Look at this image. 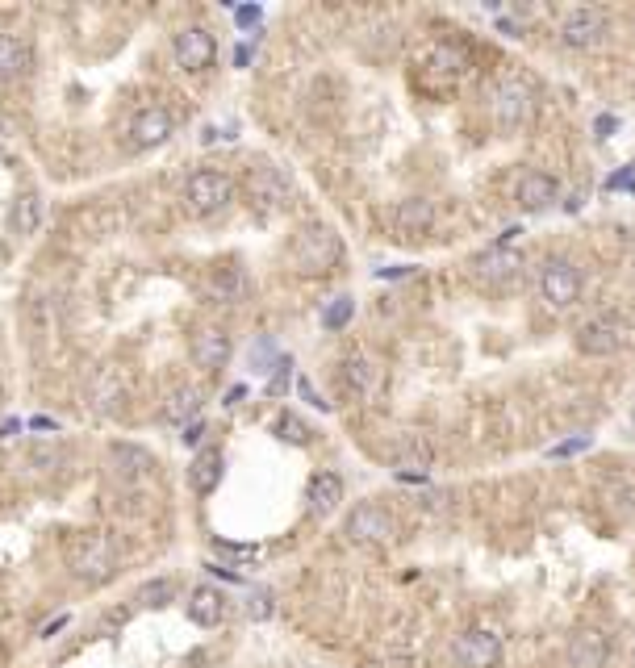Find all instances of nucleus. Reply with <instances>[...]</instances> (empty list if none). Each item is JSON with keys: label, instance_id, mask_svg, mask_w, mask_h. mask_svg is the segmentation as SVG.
Instances as JSON below:
<instances>
[{"label": "nucleus", "instance_id": "1", "mask_svg": "<svg viewBox=\"0 0 635 668\" xmlns=\"http://www.w3.org/2000/svg\"><path fill=\"white\" fill-rule=\"evenodd\" d=\"M339 259H343V238L331 230V226H301L297 238H293V268L301 276H326V272H335L339 268Z\"/></svg>", "mask_w": 635, "mask_h": 668}, {"label": "nucleus", "instance_id": "2", "mask_svg": "<svg viewBox=\"0 0 635 668\" xmlns=\"http://www.w3.org/2000/svg\"><path fill=\"white\" fill-rule=\"evenodd\" d=\"M493 117H498L502 130H519L527 117L535 113V88L527 76H514V71H506V76L493 84Z\"/></svg>", "mask_w": 635, "mask_h": 668}, {"label": "nucleus", "instance_id": "3", "mask_svg": "<svg viewBox=\"0 0 635 668\" xmlns=\"http://www.w3.org/2000/svg\"><path fill=\"white\" fill-rule=\"evenodd\" d=\"M72 572L84 581V585H101L117 572V543L101 531L84 535L76 547H72Z\"/></svg>", "mask_w": 635, "mask_h": 668}, {"label": "nucleus", "instance_id": "4", "mask_svg": "<svg viewBox=\"0 0 635 668\" xmlns=\"http://www.w3.org/2000/svg\"><path fill=\"white\" fill-rule=\"evenodd\" d=\"M230 197H234L230 176L214 172V167H201V172H193V176H188V184H184V201H188V209H193L197 218H209V213L226 209Z\"/></svg>", "mask_w": 635, "mask_h": 668}, {"label": "nucleus", "instance_id": "5", "mask_svg": "<svg viewBox=\"0 0 635 668\" xmlns=\"http://www.w3.org/2000/svg\"><path fill=\"white\" fill-rule=\"evenodd\" d=\"M343 535H347L351 543H360V547H381V543H389V539L397 535V522H393V514H389L385 506H376V501H364V506H356V514L347 518Z\"/></svg>", "mask_w": 635, "mask_h": 668}, {"label": "nucleus", "instance_id": "6", "mask_svg": "<svg viewBox=\"0 0 635 668\" xmlns=\"http://www.w3.org/2000/svg\"><path fill=\"white\" fill-rule=\"evenodd\" d=\"M452 660L460 668H498L502 660V635L493 627H468L452 643Z\"/></svg>", "mask_w": 635, "mask_h": 668}, {"label": "nucleus", "instance_id": "7", "mask_svg": "<svg viewBox=\"0 0 635 668\" xmlns=\"http://www.w3.org/2000/svg\"><path fill=\"white\" fill-rule=\"evenodd\" d=\"M539 297H544L552 309H569L581 297V272L569 264V259H548L539 268Z\"/></svg>", "mask_w": 635, "mask_h": 668}, {"label": "nucleus", "instance_id": "8", "mask_svg": "<svg viewBox=\"0 0 635 668\" xmlns=\"http://www.w3.org/2000/svg\"><path fill=\"white\" fill-rule=\"evenodd\" d=\"M606 38V13L602 9H569L560 21V42L569 51H594Z\"/></svg>", "mask_w": 635, "mask_h": 668}, {"label": "nucleus", "instance_id": "9", "mask_svg": "<svg viewBox=\"0 0 635 668\" xmlns=\"http://www.w3.org/2000/svg\"><path fill=\"white\" fill-rule=\"evenodd\" d=\"M172 55H176V63L184 71H205L209 63H214V55H218V42H214V34H209V30L188 26V30L176 34Z\"/></svg>", "mask_w": 635, "mask_h": 668}, {"label": "nucleus", "instance_id": "10", "mask_svg": "<svg viewBox=\"0 0 635 668\" xmlns=\"http://www.w3.org/2000/svg\"><path fill=\"white\" fill-rule=\"evenodd\" d=\"M519 272H523V255L510 251V247H489L473 259V276L481 284H510Z\"/></svg>", "mask_w": 635, "mask_h": 668}, {"label": "nucleus", "instance_id": "11", "mask_svg": "<svg viewBox=\"0 0 635 668\" xmlns=\"http://www.w3.org/2000/svg\"><path fill=\"white\" fill-rule=\"evenodd\" d=\"M172 113L163 109V105H151V109H143L134 117V126H130V142L138 151H151V147H159V142H168L172 138Z\"/></svg>", "mask_w": 635, "mask_h": 668}, {"label": "nucleus", "instance_id": "12", "mask_svg": "<svg viewBox=\"0 0 635 668\" xmlns=\"http://www.w3.org/2000/svg\"><path fill=\"white\" fill-rule=\"evenodd\" d=\"M247 193L260 209H285L289 205V184L276 167H251L247 176Z\"/></svg>", "mask_w": 635, "mask_h": 668}, {"label": "nucleus", "instance_id": "13", "mask_svg": "<svg viewBox=\"0 0 635 668\" xmlns=\"http://www.w3.org/2000/svg\"><path fill=\"white\" fill-rule=\"evenodd\" d=\"M627 343V330L610 318H598V322H585L581 334H577V347L585 355H615L619 347Z\"/></svg>", "mask_w": 635, "mask_h": 668}, {"label": "nucleus", "instance_id": "14", "mask_svg": "<svg viewBox=\"0 0 635 668\" xmlns=\"http://www.w3.org/2000/svg\"><path fill=\"white\" fill-rule=\"evenodd\" d=\"M610 656V639L598 627H581L569 639V668H606Z\"/></svg>", "mask_w": 635, "mask_h": 668}, {"label": "nucleus", "instance_id": "15", "mask_svg": "<svg viewBox=\"0 0 635 668\" xmlns=\"http://www.w3.org/2000/svg\"><path fill=\"white\" fill-rule=\"evenodd\" d=\"M230 360V334L226 330H214V326H205L193 334V364L205 368V372H218L226 368Z\"/></svg>", "mask_w": 635, "mask_h": 668}, {"label": "nucleus", "instance_id": "16", "mask_svg": "<svg viewBox=\"0 0 635 668\" xmlns=\"http://www.w3.org/2000/svg\"><path fill=\"white\" fill-rule=\"evenodd\" d=\"M393 226H397V234H406V238L427 234V230L435 226V205H431V201H422V197L397 201V209H393Z\"/></svg>", "mask_w": 635, "mask_h": 668}, {"label": "nucleus", "instance_id": "17", "mask_svg": "<svg viewBox=\"0 0 635 668\" xmlns=\"http://www.w3.org/2000/svg\"><path fill=\"white\" fill-rule=\"evenodd\" d=\"M556 193H560V188H556V180L548 172H523L519 188H514V201H519V209L535 213V209H548L556 201Z\"/></svg>", "mask_w": 635, "mask_h": 668}, {"label": "nucleus", "instance_id": "18", "mask_svg": "<svg viewBox=\"0 0 635 668\" xmlns=\"http://www.w3.org/2000/svg\"><path fill=\"white\" fill-rule=\"evenodd\" d=\"M222 468H226L222 451L218 447H201L197 460L188 464V485H193L197 493H214L222 485Z\"/></svg>", "mask_w": 635, "mask_h": 668}, {"label": "nucleus", "instance_id": "19", "mask_svg": "<svg viewBox=\"0 0 635 668\" xmlns=\"http://www.w3.org/2000/svg\"><path fill=\"white\" fill-rule=\"evenodd\" d=\"M109 468L122 476V481H138V476H147L155 468V460H151V451L134 447V443H113L109 447Z\"/></svg>", "mask_w": 635, "mask_h": 668}, {"label": "nucleus", "instance_id": "20", "mask_svg": "<svg viewBox=\"0 0 635 668\" xmlns=\"http://www.w3.org/2000/svg\"><path fill=\"white\" fill-rule=\"evenodd\" d=\"M222 614H226V598L214 585H197L188 593V618H193L197 627H218Z\"/></svg>", "mask_w": 635, "mask_h": 668}, {"label": "nucleus", "instance_id": "21", "mask_svg": "<svg viewBox=\"0 0 635 668\" xmlns=\"http://www.w3.org/2000/svg\"><path fill=\"white\" fill-rule=\"evenodd\" d=\"M305 501H310V514H314V518L335 514L339 501H343V481H339L335 472H318L314 481H310V493H305Z\"/></svg>", "mask_w": 635, "mask_h": 668}, {"label": "nucleus", "instance_id": "22", "mask_svg": "<svg viewBox=\"0 0 635 668\" xmlns=\"http://www.w3.org/2000/svg\"><path fill=\"white\" fill-rule=\"evenodd\" d=\"M427 67H431L435 80H460L464 67H468V51L456 46V42H439L435 51L427 55Z\"/></svg>", "mask_w": 635, "mask_h": 668}, {"label": "nucleus", "instance_id": "23", "mask_svg": "<svg viewBox=\"0 0 635 668\" xmlns=\"http://www.w3.org/2000/svg\"><path fill=\"white\" fill-rule=\"evenodd\" d=\"M30 67V42L21 34H0V80H17Z\"/></svg>", "mask_w": 635, "mask_h": 668}, {"label": "nucleus", "instance_id": "24", "mask_svg": "<svg viewBox=\"0 0 635 668\" xmlns=\"http://www.w3.org/2000/svg\"><path fill=\"white\" fill-rule=\"evenodd\" d=\"M9 226H13L17 238L38 234V226H42V197L38 193H21L13 201V209H9Z\"/></svg>", "mask_w": 635, "mask_h": 668}, {"label": "nucleus", "instance_id": "25", "mask_svg": "<svg viewBox=\"0 0 635 668\" xmlns=\"http://www.w3.org/2000/svg\"><path fill=\"white\" fill-rule=\"evenodd\" d=\"M122 380H117L113 368H101L97 376H92V385H88V401H92V410H101V414H113L117 410V401H122Z\"/></svg>", "mask_w": 635, "mask_h": 668}, {"label": "nucleus", "instance_id": "26", "mask_svg": "<svg viewBox=\"0 0 635 668\" xmlns=\"http://www.w3.org/2000/svg\"><path fill=\"white\" fill-rule=\"evenodd\" d=\"M201 414V389H176L163 405V422H176V426H188L197 422Z\"/></svg>", "mask_w": 635, "mask_h": 668}, {"label": "nucleus", "instance_id": "27", "mask_svg": "<svg viewBox=\"0 0 635 668\" xmlns=\"http://www.w3.org/2000/svg\"><path fill=\"white\" fill-rule=\"evenodd\" d=\"M209 293H214L218 301H239L243 297V272L239 268H218L214 276H209Z\"/></svg>", "mask_w": 635, "mask_h": 668}, {"label": "nucleus", "instance_id": "28", "mask_svg": "<svg viewBox=\"0 0 635 668\" xmlns=\"http://www.w3.org/2000/svg\"><path fill=\"white\" fill-rule=\"evenodd\" d=\"M343 376H347V385L356 389V393H372V385H376V364L368 360V355H351Z\"/></svg>", "mask_w": 635, "mask_h": 668}, {"label": "nucleus", "instance_id": "29", "mask_svg": "<svg viewBox=\"0 0 635 668\" xmlns=\"http://www.w3.org/2000/svg\"><path fill=\"white\" fill-rule=\"evenodd\" d=\"M172 598H176V581H168V577H159V581H147L143 589L134 593V602H138V606H151V610L168 606Z\"/></svg>", "mask_w": 635, "mask_h": 668}, {"label": "nucleus", "instance_id": "30", "mask_svg": "<svg viewBox=\"0 0 635 668\" xmlns=\"http://www.w3.org/2000/svg\"><path fill=\"white\" fill-rule=\"evenodd\" d=\"M606 501H610V510H615L619 518H635V485L631 481L606 485Z\"/></svg>", "mask_w": 635, "mask_h": 668}, {"label": "nucleus", "instance_id": "31", "mask_svg": "<svg viewBox=\"0 0 635 668\" xmlns=\"http://www.w3.org/2000/svg\"><path fill=\"white\" fill-rule=\"evenodd\" d=\"M272 431H276L280 439H285V443H293V447H305V443H310V435H314L310 426H305V422H301L297 414H280V418H276V426H272Z\"/></svg>", "mask_w": 635, "mask_h": 668}, {"label": "nucleus", "instance_id": "32", "mask_svg": "<svg viewBox=\"0 0 635 668\" xmlns=\"http://www.w3.org/2000/svg\"><path fill=\"white\" fill-rule=\"evenodd\" d=\"M351 314H356V301H351V297H335L331 305L322 309V326L326 330H343L351 322Z\"/></svg>", "mask_w": 635, "mask_h": 668}, {"label": "nucleus", "instance_id": "33", "mask_svg": "<svg viewBox=\"0 0 635 668\" xmlns=\"http://www.w3.org/2000/svg\"><path fill=\"white\" fill-rule=\"evenodd\" d=\"M214 552H218V556H230V560H255V556H260V547H255V543H226V539H214Z\"/></svg>", "mask_w": 635, "mask_h": 668}, {"label": "nucleus", "instance_id": "34", "mask_svg": "<svg viewBox=\"0 0 635 668\" xmlns=\"http://www.w3.org/2000/svg\"><path fill=\"white\" fill-rule=\"evenodd\" d=\"M247 618H255V623L272 618V593H268V589H255L251 598H247Z\"/></svg>", "mask_w": 635, "mask_h": 668}, {"label": "nucleus", "instance_id": "35", "mask_svg": "<svg viewBox=\"0 0 635 668\" xmlns=\"http://www.w3.org/2000/svg\"><path fill=\"white\" fill-rule=\"evenodd\" d=\"M30 464L42 468V472L59 468V464H63V447H34V451H30Z\"/></svg>", "mask_w": 635, "mask_h": 668}, {"label": "nucleus", "instance_id": "36", "mask_svg": "<svg viewBox=\"0 0 635 668\" xmlns=\"http://www.w3.org/2000/svg\"><path fill=\"white\" fill-rule=\"evenodd\" d=\"M585 447H590V435H577V439H569V443H556L548 456H552V460H569V456H577V451H585Z\"/></svg>", "mask_w": 635, "mask_h": 668}, {"label": "nucleus", "instance_id": "37", "mask_svg": "<svg viewBox=\"0 0 635 668\" xmlns=\"http://www.w3.org/2000/svg\"><path fill=\"white\" fill-rule=\"evenodd\" d=\"M289 368H293L289 360H276V376H272V385H268L272 393H285V385H289Z\"/></svg>", "mask_w": 635, "mask_h": 668}, {"label": "nucleus", "instance_id": "38", "mask_svg": "<svg viewBox=\"0 0 635 668\" xmlns=\"http://www.w3.org/2000/svg\"><path fill=\"white\" fill-rule=\"evenodd\" d=\"M180 439H184L188 447H201V439H205V422H188Z\"/></svg>", "mask_w": 635, "mask_h": 668}, {"label": "nucleus", "instance_id": "39", "mask_svg": "<svg viewBox=\"0 0 635 668\" xmlns=\"http://www.w3.org/2000/svg\"><path fill=\"white\" fill-rule=\"evenodd\" d=\"M297 389H301V397H305V401H310V405H318V410H326V401H322V397H318V393L310 389V380H301V385H297Z\"/></svg>", "mask_w": 635, "mask_h": 668}, {"label": "nucleus", "instance_id": "40", "mask_svg": "<svg viewBox=\"0 0 635 668\" xmlns=\"http://www.w3.org/2000/svg\"><path fill=\"white\" fill-rule=\"evenodd\" d=\"M234 17H239V26H255V21H260V9H255V5H247V9H239V13H234Z\"/></svg>", "mask_w": 635, "mask_h": 668}, {"label": "nucleus", "instance_id": "41", "mask_svg": "<svg viewBox=\"0 0 635 668\" xmlns=\"http://www.w3.org/2000/svg\"><path fill=\"white\" fill-rule=\"evenodd\" d=\"M30 431H59L55 418H30Z\"/></svg>", "mask_w": 635, "mask_h": 668}, {"label": "nucleus", "instance_id": "42", "mask_svg": "<svg viewBox=\"0 0 635 668\" xmlns=\"http://www.w3.org/2000/svg\"><path fill=\"white\" fill-rule=\"evenodd\" d=\"M243 397H247V389H243V385H239V389H230V393H226V405H239Z\"/></svg>", "mask_w": 635, "mask_h": 668}]
</instances>
